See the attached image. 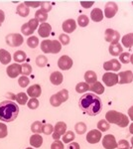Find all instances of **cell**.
Instances as JSON below:
<instances>
[{
	"mask_svg": "<svg viewBox=\"0 0 133 149\" xmlns=\"http://www.w3.org/2000/svg\"><path fill=\"white\" fill-rule=\"evenodd\" d=\"M28 95L26 93H19L16 95V102L20 105H24L28 102Z\"/></svg>",
	"mask_w": 133,
	"mask_h": 149,
	"instance_id": "f546056e",
	"label": "cell"
},
{
	"mask_svg": "<svg viewBox=\"0 0 133 149\" xmlns=\"http://www.w3.org/2000/svg\"><path fill=\"white\" fill-rule=\"evenodd\" d=\"M6 97H9V98H11L10 100H12V102H13V100H16V95H14L12 93H8L6 95Z\"/></svg>",
	"mask_w": 133,
	"mask_h": 149,
	"instance_id": "94428289",
	"label": "cell"
},
{
	"mask_svg": "<svg viewBox=\"0 0 133 149\" xmlns=\"http://www.w3.org/2000/svg\"><path fill=\"white\" fill-rule=\"evenodd\" d=\"M26 58H27V56H26V53L24 51H16L13 55V60L17 64H20V63L25 62Z\"/></svg>",
	"mask_w": 133,
	"mask_h": 149,
	"instance_id": "83f0119b",
	"label": "cell"
},
{
	"mask_svg": "<svg viewBox=\"0 0 133 149\" xmlns=\"http://www.w3.org/2000/svg\"><path fill=\"white\" fill-rule=\"evenodd\" d=\"M129 132L131 134H133V122L131 124H130V126H129Z\"/></svg>",
	"mask_w": 133,
	"mask_h": 149,
	"instance_id": "6125c7cd",
	"label": "cell"
},
{
	"mask_svg": "<svg viewBox=\"0 0 133 149\" xmlns=\"http://www.w3.org/2000/svg\"><path fill=\"white\" fill-rule=\"evenodd\" d=\"M84 81H86V83L88 84L89 86L93 85L94 83L97 81V76H96V74L94 73L93 71H88L84 74Z\"/></svg>",
	"mask_w": 133,
	"mask_h": 149,
	"instance_id": "44dd1931",
	"label": "cell"
},
{
	"mask_svg": "<svg viewBox=\"0 0 133 149\" xmlns=\"http://www.w3.org/2000/svg\"><path fill=\"white\" fill-rule=\"evenodd\" d=\"M51 149H65L64 142L60 140H55L51 145Z\"/></svg>",
	"mask_w": 133,
	"mask_h": 149,
	"instance_id": "816d5d0a",
	"label": "cell"
},
{
	"mask_svg": "<svg viewBox=\"0 0 133 149\" xmlns=\"http://www.w3.org/2000/svg\"><path fill=\"white\" fill-rule=\"evenodd\" d=\"M79 105L84 113L91 116H95L100 114L102 110L101 100L95 93H84L79 100Z\"/></svg>",
	"mask_w": 133,
	"mask_h": 149,
	"instance_id": "6da1fadb",
	"label": "cell"
},
{
	"mask_svg": "<svg viewBox=\"0 0 133 149\" xmlns=\"http://www.w3.org/2000/svg\"><path fill=\"white\" fill-rule=\"evenodd\" d=\"M59 40H60V43H61L62 45H68L70 43V41H71L70 37L68 36V34H66V33L60 35L59 36Z\"/></svg>",
	"mask_w": 133,
	"mask_h": 149,
	"instance_id": "681fc988",
	"label": "cell"
},
{
	"mask_svg": "<svg viewBox=\"0 0 133 149\" xmlns=\"http://www.w3.org/2000/svg\"><path fill=\"white\" fill-rule=\"evenodd\" d=\"M132 5H133V2H132Z\"/></svg>",
	"mask_w": 133,
	"mask_h": 149,
	"instance_id": "003e7915",
	"label": "cell"
},
{
	"mask_svg": "<svg viewBox=\"0 0 133 149\" xmlns=\"http://www.w3.org/2000/svg\"><path fill=\"white\" fill-rule=\"evenodd\" d=\"M11 62V55L5 49H0V63L8 65Z\"/></svg>",
	"mask_w": 133,
	"mask_h": 149,
	"instance_id": "603a6c76",
	"label": "cell"
},
{
	"mask_svg": "<svg viewBox=\"0 0 133 149\" xmlns=\"http://www.w3.org/2000/svg\"><path fill=\"white\" fill-rule=\"evenodd\" d=\"M51 49H52V41L51 40H44L41 43V50L43 52L48 54V53H51Z\"/></svg>",
	"mask_w": 133,
	"mask_h": 149,
	"instance_id": "4dcf8cb0",
	"label": "cell"
},
{
	"mask_svg": "<svg viewBox=\"0 0 133 149\" xmlns=\"http://www.w3.org/2000/svg\"><path fill=\"white\" fill-rule=\"evenodd\" d=\"M19 114V107L12 100H4L0 102V120L11 122L15 120Z\"/></svg>",
	"mask_w": 133,
	"mask_h": 149,
	"instance_id": "7a4b0ae2",
	"label": "cell"
},
{
	"mask_svg": "<svg viewBox=\"0 0 133 149\" xmlns=\"http://www.w3.org/2000/svg\"><path fill=\"white\" fill-rule=\"evenodd\" d=\"M47 64H48V59L44 55H39V56L36 58V65L38 67H40V68H44Z\"/></svg>",
	"mask_w": 133,
	"mask_h": 149,
	"instance_id": "8d00e7d4",
	"label": "cell"
},
{
	"mask_svg": "<svg viewBox=\"0 0 133 149\" xmlns=\"http://www.w3.org/2000/svg\"><path fill=\"white\" fill-rule=\"evenodd\" d=\"M42 93V88H41L40 85H33L31 86H29L27 90V95L34 98L39 97Z\"/></svg>",
	"mask_w": 133,
	"mask_h": 149,
	"instance_id": "e0dca14e",
	"label": "cell"
},
{
	"mask_svg": "<svg viewBox=\"0 0 133 149\" xmlns=\"http://www.w3.org/2000/svg\"><path fill=\"white\" fill-rule=\"evenodd\" d=\"M32 74V67H31L30 64L24 63L21 65V74L28 77L29 74Z\"/></svg>",
	"mask_w": 133,
	"mask_h": 149,
	"instance_id": "e575fe53",
	"label": "cell"
},
{
	"mask_svg": "<svg viewBox=\"0 0 133 149\" xmlns=\"http://www.w3.org/2000/svg\"><path fill=\"white\" fill-rule=\"evenodd\" d=\"M51 32H52V26L49 23H42L38 28V33L43 38H48L51 35Z\"/></svg>",
	"mask_w": 133,
	"mask_h": 149,
	"instance_id": "2e32d148",
	"label": "cell"
},
{
	"mask_svg": "<svg viewBox=\"0 0 133 149\" xmlns=\"http://www.w3.org/2000/svg\"><path fill=\"white\" fill-rule=\"evenodd\" d=\"M63 80H64V77H63V74L61 72H54V73L51 74L50 76V81L53 85L55 86H59L63 83Z\"/></svg>",
	"mask_w": 133,
	"mask_h": 149,
	"instance_id": "d6986e66",
	"label": "cell"
},
{
	"mask_svg": "<svg viewBox=\"0 0 133 149\" xmlns=\"http://www.w3.org/2000/svg\"><path fill=\"white\" fill-rule=\"evenodd\" d=\"M63 30L66 34H70V33H72L77 28V22L74 20V19H68V20L64 21L63 22Z\"/></svg>",
	"mask_w": 133,
	"mask_h": 149,
	"instance_id": "9a60e30c",
	"label": "cell"
},
{
	"mask_svg": "<svg viewBox=\"0 0 133 149\" xmlns=\"http://www.w3.org/2000/svg\"><path fill=\"white\" fill-rule=\"evenodd\" d=\"M35 18L37 19L39 22H41V24L46 23V21H47V19H48V12H46L45 10H43V9H39V10L36 11Z\"/></svg>",
	"mask_w": 133,
	"mask_h": 149,
	"instance_id": "484cf974",
	"label": "cell"
},
{
	"mask_svg": "<svg viewBox=\"0 0 133 149\" xmlns=\"http://www.w3.org/2000/svg\"><path fill=\"white\" fill-rule=\"evenodd\" d=\"M105 120L108 123H115L119 127H126L129 124V117L116 110H109L105 114Z\"/></svg>",
	"mask_w": 133,
	"mask_h": 149,
	"instance_id": "3957f363",
	"label": "cell"
},
{
	"mask_svg": "<svg viewBox=\"0 0 133 149\" xmlns=\"http://www.w3.org/2000/svg\"><path fill=\"white\" fill-rule=\"evenodd\" d=\"M58 67L63 71H68L72 67V60L67 55H64L58 61Z\"/></svg>",
	"mask_w": 133,
	"mask_h": 149,
	"instance_id": "8fae6325",
	"label": "cell"
},
{
	"mask_svg": "<svg viewBox=\"0 0 133 149\" xmlns=\"http://www.w3.org/2000/svg\"><path fill=\"white\" fill-rule=\"evenodd\" d=\"M67 132V124L64 121H59L54 126V131L52 133L54 140H60V138Z\"/></svg>",
	"mask_w": 133,
	"mask_h": 149,
	"instance_id": "5b68a950",
	"label": "cell"
},
{
	"mask_svg": "<svg viewBox=\"0 0 133 149\" xmlns=\"http://www.w3.org/2000/svg\"><path fill=\"white\" fill-rule=\"evenodd\" d=\"M58 95H59V97H61L62 102H65L68 100V98H69V92H68V90H66V88H64V90L60 91L59 93H57Z\"/></svg>",
	"mask_w": 133,
	"mask_h": 149,
	"instance_id": "c3c4849f",
	"label": "cell"
},
{
	"mask_svg": "<svg viewBox=\"0 0 133 149\" xmlns=\"http://www.w3.org/2000/svg\"><path fill=\"white\" fill-rule=\"evenodd\" d=\"M94 2L93 1H81V5L84 7V8L88 9L89 7H91L93 5Z\"/></svg>",
	"mask_w": 133,
	"mask_h": 149,
	"instance_id": "6f0895ef",
	"label": "cell"
},
{
	"mask_svg": "<svg viewBox=\"0 0 133 149\" xmlns=\"http://www.w3.org/2000/svg\"><path fill=\"white\" fill-rule=\"evenodd\" d=\"M16 13L18 14L19 16H21V17H27L29 15V13H30V9H29V7L26 6L24 3H21L17 6Z\"/></svg>",
	"mask_w": 133,
	"mask_h": 149,
	"instance_id": "cb8c5ba5",
	"label": "cell"
},
{
	"mask_svg": "<svg viewBox=\"0 0 133 149\" xmlns=\"http://www.w3.org/2000/svg\"><path fill=\"white\" fill-rule=\"evenodd\" d=\"M104 35H105V41L110 44H116V43H119V40H120V34L119 32H117L116 30H113L111 28H108L105 30L104 32Z\"/></svg>",
	"mask_w": 133,
	"mask_h": 149,
	"instance_id": "8992f818",
	"label": "cell"
},
{
	"mask_svg": "<svg viewBox=\"0 0 133 149\" xmlns=\"http://www.w3.org/2000/svg\"><path fill=\"white\" fill-rule=\"evenodd\" d=\"M41 9L45 10L46 12H49L52 10V4L48 1H43L41 2Z\"/></svg>",
	"mask_w": 133,
	"mask_h": 149,
	"instance_id": "db71d44e",
	"label": "cell"
},
{
	"mask_svg": "<svg viewBox=\"0 0 133 149\" xmlns=\"http://www.w3.org/2000/svg\"><path fill=\"white\" fill-rule=\"evenodd\" d=\"M131 145H132V147H133V137H131Z\"/></svg>",
	"mask_w": 133,
	"mask_h": 149,
	"instance_id": "e7e4bbea",
	"label": "cell"
},
{
	"mask_svg": "<svg viewBox=\"0 0 133 149\" xmlns=\"http://www.w3.org/2000/svg\"><path fill=\"white\" fill-rule=\"evenodd\" d=\"M103 16H104V14H103V12L100 8H94L91 13V19L93 22H100V21H102Z\"/></svg>",
	"mask_w": 133,
	"mask_h": 149,
	"instance_id": "ac0fdd59",
	"label": "cell"
},
{
	"mask_svg": "<svg viewBox=\"0 0 133 149\" xmlns=\"http://www.w3.org/2000/svg\"><path fill=\"white\" fill-rule=\"evenodd\" d=\"M77 22L81 27H86L89 23V18L86 15H79Z\"/></svg>",
	"mask_w": 133,
	"mask_h": 149,
	"instance_id": "60d3db41",
	"label": "cell"
},
{
	"mask_svg": "<svg viewBox=\"0 0 133 149\" xmlns=\"http://www.w3.org/2000/svg\"><path fill=\"white\" fill-rule=\"evenodd\" d=\"M27 45L32 49H36L38 45H39V39L36 36H31L27 39Z\"/></svg>",
	"mask_w": 133,
	"mask_h": 149,
	"instance_id": "f35d334b",
	"label": "cell"
},
{
	"mask_svg": "<svg viewBox=\"0 0 133 149\" xmlns=\"http://www.w3.org/2000/svg\"><path fill=\"white\" fill-rule=\"evenodd\" d=\"M86 124L84 122H78V123L75 125V131L78 134H84L86 132Z\"/></svg>",
	"mask_w": 133,
	"mask_h": 149,
	"instance_id": "d590c367",
	"label": "cell"
},
{
	"mask_svg": "<svg viewBox=\"0 0 133 149\" xmlns=\"http://www.w3.org/2000/svg\"><path fill=\"white\" fill-rule=\"evenodd\" d=\"M29 83H30V80H29V78L26 76H21L18 80V85L20 86L21 88H27Z\"/></svg>",
	"mask_w": 133,
	"mask_h": 149,
	"instance_id": "f6af8a7d",
	"label": "cell"
},
{
	"mask_svg": "<svg viewBox=\"0 0 133 149\" xmlns=\"http://www.w3.org/2000/svg\"><path fill=\"white\" fill-rule=\"evenodd\" d=\"M103 69L105 71H112V72H117L121 69V63H120L118 60L116 59H112V60H109V61L105 62L103 64Z\"/></svg>",
	"mask_w": 133,
	"mask_h": 149,
	"instance_id": "4fadbf2b",
	"label": "cell"
},
{
	"mask_svg": "<svg viewBox=\"0 0 133 149\" xmlns=\"http://www.w3.org/2000/svg\"><path fill=\"white\" fill-rule=\"evenodd\" d=\"M4 20H5V13H4L3 10L0 9V26L2 25V23L4 22Z\"/></svg>",
	"mask_w": 133,
	"mask_h": 149,
	"instance_id": "680465c9",
	"label": "cell"
},
{
	"mask_svg": "<svg viewBox=\"0 0 133 149\" xmlns=\"http://www.w3.org/2000/svg\"><path fill=\"white\" fill-rule=\"evenodd\" d=\"M43 144V137L40 134H33L30 137V145L32 147L39 148Z\"/></svg>",
	"mask_w": 133,
	"mask_h": 149,
	"instance_id": "ffe728a7",
	"label": "cell"
},
{
	"mask_svg": "<svg viewBox=\"0 0 133 149\" xmlns=\"http://www.w3.org/2000/svg\"><path fill=\"white\" fill-rule=\"evenodd\" d=\"M21 32H22L23 35H26V36H30L32 35L35 31L32 30V28L30 27V26L28 25V23H25L22 25V27H21Z\"/></svg>",
	"mask_w": 133,
	"mask_h": 149,
	"instance_id": "b9f144b4",
	"label": "cell"
},
{
	"mask_svg": "<svg viewBox=\"0 0 133 149\" xmlns=\"http://www.w3.org/2000/svg\"><path fill=\"white\" fill-rule=\"evenodd\" d=\"M26 149H34V148H32V147H28V148H26Z\"/></svg>",
	"mask_w": 133,
	"mask_h": 149,
	"instance_id": "03108f58",
	"label": "cell"
},
{
	"mask_svg": "<svg viewBox=\"0 0 133 149\" xmlns=\"http://www.w3.org/2000/svg\"><path fill=\"white\" fill-rule=\"evenodd\" d=\"M130 57H131V55L128 52H125V53L122 52L121 54L119 55V61L121 62L122 64H128V63H130Z\"/></svg>",
	"mask_w": 133,
	"mask_h": 149,
	"instance_id": "ee69618b",
	"label": "cell"
},
{
	"mask_svg": "<svg viewBox=\"0 0 133 149\" xmlns=\"http://www.w3.org/2000/svg\"><path fill=\"white\" fill-rule=\"evenodd\" d=\"M42 127H43V124L41 121H34L31 125V130L34 134H39L42 132Z\"/></svg>",
	"mask_w": 133,
	"mask_h": 149,
	"instance_id": "1f68e13d",
	"label": "cell"
},
{
	"mask_svg": "<svg viewBox=\"0 0 133 149\" xmlns=\"http://www.w3.org/2000/svg\"><path fill=\"white\" fill-rule=\"evenodd\" d=\"M110 128V123H108L105 119H101L97 122V129L101 132H105Z\"/></svg>",
	"mask_w": 133,
	"mask_h": 149,
	"instance_id": "d6a6232c",
	"label": "cell"
},
{
	"mask_svg": "<svg viewBox=\"0 0 133 149\" xmlns=\"http://www.w3.org/2000/svg\"><path fill=\"white\" fill-rule=\"evenodd\" d=\"M27 105L30 109H37L38 107H39V100H38L37 98L31 97V100H28Z\"/></svg>",
	"mask_w": 133,
	"mask_h": 149,
	"instance_id": "7bdbcfd3",
	"label": "cell"
},
{
	"mask_svg": "<svg viewBox=\"0 0 133 149\" xmlns=\"http://www.w3.org/2000/svg\"><path fill=\"white\" fill-rule=\"evenodd\" d=\"M130 63L133 65V54H131V57H130Z\"/></svg>",
	"mask_w": 133,
	"mask_h": 149,
	"instance_id": "be15d7a7",
	"label": "cell"
},
{
	"mask_svg": "<svg viewBox=\"0 0 133 149\" xmlns=\"http://www.w3.org/2000/svg\"><path fill=\"white\" fill-rule=\"evenodd\" d=\"M53 131H54V126L52 125V124H44L42 127V132L46 135H50L51 133H53Z\"/></svg>",
	"mask_w": 133,
	"mask_h": 149,
	"instance_id": "bcb514c9",
	"label": "cell"
},
{
	"mask_svg": "<svg viewBox=\"0 0 133 149\" xmlns=\"http://www.w3.org/2000/svg\"><path fill=\"white\" fill-rule=\"evenodd\" d=\"M8 134V130H7V126L3 122H0V138H4Z\"/></svg>",
	"mask_w": 133,
	"mask_h": 149,
	"instance_id": "f907efd6",
	"label": "cell"
},
{
	"mask_svg": "<svg viewBox=\"0 0 133 149\" xmlns=\"http://www.w3.org/2000/svg\"><path fill=\"white\" fill-rule=\"evenodd\" d=\"M101 137H102L101 131H100L98 129H93L86 134V141L91 144H95L98 141H100Z\"/></svg>",
	"mask_w": 133,
	"mask_h": 149,
	"instance_id": "30bf717a",
	"label": "cell"
},
{
	"mask_svg": "<svg viewBox=\"0 0 133 149\" xmlns=\"http://www.w3.org/2000/svg\"><path fill=\"white\" fill-rule=\"evenodd\" d=\"M109 54L113 57H117L119 56L122 53V45L119 44V43H116V44H110L109 46Z\"/></svg>",
	"mask_w": 133,
	"mask_h": 149,
	"instance_id": "7402d4cb",
	"label": "cell"
},
{
	"mask_svg": "<svg viewBox=\"0 0 133 149\" xmlns=\"http://www.w3.org/2000/svg\"><path fill=\"white\" fill-rule=\"evenodd\" d=\"M24 4L27 7H34V8H37V7L41 6L40 1H25Z\"/></svg>",
	"mask_w": 133,
	"mask_h": 149,
	"instance_id": "11a10c76",
	"label": "cell"
},
{
	"mask_svg": "<svg viewBox=\"0 0 133 149\" xmlns=\"http://www.w3.org/2000/svg\"><path fill=\"white\" fill-rule=\"evenodd\" d=\"M132 81H133V73L131 71L120 72L118 74V84H120V85L130 84Z\"/></svg>",
	"mask_w": 133,
	"mask_h": 149,
	"instance_id": "5bb4252c",
	"label": "cell"
},
{
	"mask_svg": "<svg viewBox=\"0 0 133 149\" xmlns=\"http://www.w3.org/2000/svg\"><path fill=\"white\" fill-rule=\"evenodd\" d=\"M28 25L32 28V30L35 31L37 28H39V21H38L36 18L30 19V20H29V22H28Z\"/></svg>",
	"mask_w": 133,
	"mask_h": 149,
	"instance_id": "f5cc1de1",
	"label": "cell"
},
{
	"mask_svg": "<svg viewBox=\"0 0 133 149\" xmlns=\"http://www.w3.org/2000/svg\"><path fill=\"white\" fill-rule=\"evenodd\" d=\"M6 44L10 47H19L23 44L24 39L23 36L18 33H12V34H8L5 38Z\"/></svg>",
	"mask_w": 133,
	"mask_h": 149,
	"instance_id": "277c9868",
	"label": "cell"
},
{
	"mask_svg": "<svg viewBox=\"0 0 133 149\" xmlns=\"http://www.w3.org/2000/svg\"><path fill=\"white\" fill-rule=\"evenodd\" d=\"M89 90H91V92L96 93V95H101V93H104V86H103L102 84L100 83V81H96L93 85L89 86Z\"/></svg>",
	"mask_w": 133,
	"mask_h": 149,
	"instance_id": "d4e9b609",
	"label": "cell"
},
{
	"mask_svg": "<svg viewBox=\"0 0 133 149\" xmlns=\"http://www.w3.org/2000/svg\"><path fill=\"white\" fill-rule=\"evenodd\" d=\"M117 149H130V144L125 139H121L117 142Z\"/></svg>",
	"mask_w": 133,
	"mask_h": 149,
	"instance_id": "7dc6e473",
	"label": "cell"
},
{
	"mask_svg": "<svg viewBox=\"0 0 133 149\" xmlns=\"http://www.w3.org/2000/svg\"><path fill=\"white\" fill-rule=\"evenodd\" d=\"M50 103H51V105H53V107H58L62 104L63 102H62L61 97H59V95H58V93H55V95H53L52 97H51Z\"/></svg>",
	"mask_w": 133,
	"mask_h": 149,
	"instance_id": "836d02e7",
	"label": "cell"
},
{
	"mask_svg": "<svg viewBox=\"0 0 133 149\" xmlns=\"http://www.w3.org/2000/svg\"><path fill=\"white\" fill-rule=\"evenodd\" d=\"M102 81L106 86H113L118 84V74L111 72H106L102 76Z\"/></svg>",
	"mask_w": 133,
	"mask_h": 149,
	"instance_id": "ba28073f",
	"label": "cell"
},
{
	"mask_svg": "<svg viewBox=\"0 0 133 149\" xmlns=\"http://www.w3.org/2000/svg\"><path fill=\"white\" fill-rule=\"evenodd\" d=\"M76 91L79 93H86L88 91H89V85L86 81H81L76 86Z\"/></svg>",
	"mask_w": 133,
	"mask_h": 149,
	"instance_id": "f1b7e54d",
	"label": "cell"
},
{
	"mask_svg": "<svg viewBox=\"0 0 133 149\" xmlns=\"http://www.w3.org/2000/svg\"><path fill=\"white\" fill-rule=\"evenodd\" d=\"M128 116H129L130 119L133 121V105L132 107H130L129 109H128Z\"/></svg>",
	"mask_w": 133,
	"mask_h": 149,
	"instance_id": "91938a15",
	"label": "cell"
},
{
	"mask_svg": "<svg viewBox=\"0 0 133 149\" xmlns=\"http://www.w3.org/2000/svg\"><path fill=\"white\" fill-rule=\"evenodd\" d=\"M6 73L8 74L9 78H11V79L17 78V77L21 74V65L17 64V63L9 65L6 69Z\"/></svg>",
	"mask_w": 133,
	"mask_h": 149,
	"instance_id": "7c38bea8",
	"label": "cell"
},
{
	"mask_svg": "<svg viewBox=\"0 0 133 149\" xmlns=\"http://www.w3.org/2000/svg\"><path fill=\"white\" fill-rule=\"evenodd\" d=\"M122 45L126 48L133 47V33H129V34L124 35L121 38Z\"/></svg>",
	"mask_w": 133,
	"mask_h": 149,
	"instance_id": "4316f807",
	"label": "cell"
},
{
	"mask_svg": "<svg viewBox=\"0 0 133 149\" xmlns=\"http://www.w3.org/2000/svg\"><path fill=\"white\" fill-rule=\"evenodd\" d=\"M118 11V6L115 2H112V1H109L105 4V7H104V16L106 18L110 19V18H113L115 15H116Z\"/></svg>",
	"mask_w": 133,
	"mask_h": 149,
	"instance_id": "52a82bcc",
	"label": "cell"
},
{
	"mask_svg": "<svg viewBox=\"0 0 133 149\" xmlns=\"http://www.w3.org/2000/svg\"><path fill=\"white\" fill-rule=\"evenodd\" d=\"M67 149H81V147H79V144L78 142L72 141V142L69 143V145L67 146Z\"/></svg>",
	"mask_w": 133,
	"mask_h": 149,
	"instance_id": "9f6ffc18",
	"label": "cell"
},
{
	"mask_svg": "<svg viewBox=\"0 0 133 149\" xmlns=\"http://www.w3.org/2000/svg\"><path fill=\"white\" fill-rule=\"evenodd\" d=\"M62 50V44L58 40H52V49L51 53L52 54H58Z\"/></svg>",
	"mask_w": 133,
	"mask_h": 149,
	"instance_id": "ab89813d",
	"label": "cell"
},
{
	"mask_svg": "<svg viewBox=\"0 0 133 149\" xmlns=\"http://www.w3.org/2000/svg\"><path fill=\"white\" fill-rule=\"evenodd\" d=\"M102 146L105 149H115L117 148V141L114 135L107 134L102 138Z\"/></svg>",
	"mask_w": 133,
	"mask_h": 149,
	"instance_id": "9c48e42d",
	"label": "cell"
},
{
	"mask_svg": "<svg viewBox=\"0 0 133 149\" xmlns=\"http://www.w3.org/2000/svg\"><path fill=\"white\" fill-rule=\"evenodd\" d=\"M75 140V133L71 130L67 131L63 135V142L64 143H71Z\"/></svg>",
	"mask_w": 133,
	"mask_h": 149,
	"instance_id": "74e56055",
	"label": "cell"
}]
</instances>
